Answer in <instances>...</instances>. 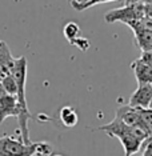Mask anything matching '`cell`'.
Here are the masks:
<instances>
[{
  "label": "cell",
  "instance_id": "cell-22",
  "mask_svg": "<svg viewBox=\"0 0 152 156\" xmlns=\"http://www.w3.org/2000/svg\"><path fill=\"white\" fill-rule=\"evenodd\" d=\"M148 108H151V109H152V99H151V103H150V107H148Z\"/></svg>",
  "mask_w": 152,
  "mask_h": 156
},
{
  "label": "cell",
  "instance_id": "cell-4",
  "mask_svg": "<svg viewBox=\"0 0 152 156\" xmlns=\"http://www.w3.org/2000/svg\"><path fill=\"white\" fill-rule=\"evenodd\" d=\"M152 99V84H139L131 95L128 104L133 108H148Z\"/></svg>",
  "mask_w": 152,
  "mask_h": 156
},
{
  "label": "cell",
  "instance_id": "cell-9",
  "mask_svg": "<svg viewBox=\"0 0 152 156\" xmlns=\"http://www.w3.org/2000/svg\"><path fill=\"white\" fill-rule=\"evenodd\" d=\"M131 68L139 84H152V66L144 63L141 59H136L131 64Z\"/></svg>",
  "mask_w": 152,
  "mask_h": 156
},
{
  "label": "cell",
  "instance_id": "cell-14",
  "mask_svg": "<svg viewBox=\"0 0 152 156\" xmlns=\"http://www.w3.org/2000/svg\"><path fill=\"white\" fill-rule=\"evenodd\" d=\"M54 148L47 141H36L35 143V156H52Z\"/></svg>",
  "mask_w": 152,
  "mask_h": 156
},
{
  "label": "cell",
  "instance_id": "cell-18",
  "mask_svg": "<svg viewBox=\"0 0 152 156\" xmlns=\"http://www.w3.org/2000/svg\"><path fill=\"white\" fill-rule=\"evenodd\" d=\"M140 59L143 60L144 63L152 66V49L151 51H147V52H141V58Z\"/></svg>",
  "mask_w": 152,
  "mask_h": 156
},
{
  "label": "cell",
  "instance_id": "cell-13",
  "mask_svg": "<svg viewBox=\"0 0 152 156\" xmlns=\"http://www.w3.org/2000/svg\"><path fill=\"white\" fill-rule=\"evenodd\" d=\"M127 26L132 31H148V32H152V19H150V17L133 20V22L127 23Z\"/></svg>",
  "mask_w": 152,
  "mask_h": 156
},
{
  "label": "cell",
  "instance_id": "cell-16",
  "mask_svg": "<svg viewBox=\"0 0 152 156\" xmlns=\"http://www.w3.org/2000/svg\"><path fill=\"white\" fill-rule=\"evenodd\" d=\"M140 119L144 124H147L150 128H152V109L151 108H139Z\"/></svg>",
  "mask_w": 152,
  "mask_h": 156
},
{
  "label": "cell",
  "instance_id": "cell-15",
  "mask_svg": "<svg viewBox=\"0 0 152 156\" xmlns=\"http://www.w3.org/2000/svg\"><path fill=\"white\" fill-rule=\"evenodd\" d=\"M0 81L3 83V87H4V90H5L7 94L12 95V96H16V95H17V83H16V80L12 77V75L7 76L5 79L0 80Z\"/></svg>",
  "mask_w": 152,
  "mask_h": 156
},
{
  "label": "cell",
  "instance_id": "cell-19",
  "mask_svg": "<svg viewBox=\"0 0 152 156\" xmlns=\"http://www.w3.org/2000/svg\"><path fill=\"white\" fill-rule=\"evenodd\" d=\"M146 17L152 19V3L151 4H146Z\"/></svg>",
  "mask_w": 152,
  "mask_h": 156
},
{
  "label": "cell",
  "instance_id": "cell-8",
  "mask_svg": "<svg viewBox=\"0 0 152 156\" xmlns=\"http://www.w3.org/2000/svg\"><path fill=\"white\" fill-rule=\"evenodd\" d=\"M116 119L122 120L124 124L127 126H136L141 122L140 119V113H139V108H133L131 107L129 104L127 105H120V107L116 109V115H115Z\"/></svg>",
  "mask_w": 152,
  "mask_h": 156
},
{
  "label": "cell",
  "instance_id": "cell-6",
  "mask_svg": "<svg viewBox=\"0 0 152 156\" xmlns=\"http://www.w3.org/2000/svg\"><path fill=\"white\" fill-rule=\"evenodd\" d=\"M19 115V103H17V98L12 96V95L7 94L5 96L0 99V126L9 116H15L17 118Z\"/></svg>",
  "mask_w": 152,
  "mask_h": 156
},
{
  "label": "cell",
  "instance_id": "cell-12",
  "mask_svg": "<svg viewBox=\"0 0 152 156\" xmlns=\"http://www.w3.org/2000/svg\"><path fill=\"white\" fill-rule=\"evenodd\" d=\"M63 35H64V37L68 40V43L69 44H72L79 39L80 36V27H79V24L75 23V22H69V23H67L64 28H63Z\"/></svg>",
  "mask_w": 152,
  "mask_h": 156
},
{
  "label": "cell",
  "instance_id": "cell-24",
  "mask_svg": "<svg viewBox=\"0 0 152 156\" xmlns=\"http://www.w3.org/2000/svg\"><path fill=\"white\" fill-rule=\"evenodd\" d=\"M0 41H2V40H0Z\"/></svg>",
  "mask_w": 152,
  "mask_h": 156
},
{
  "label": "cell",
  "instance_id": "cell-5",
  "mask_svg": "<svg viewBox=\"0 0 152 156\" xmlns=\"http://www.w3.org/2000/svg\"><path fill=\"white\" fill-rule=\"evenodd\" d=\"M13 64H15V58L12 56L7 43L2 40L0 41V80L11 75Z\"/></svg>",
  "mask_w": 152,
  "mask_h": 156
},
{
  "label": "cell",
  "instance_id": "cell-2",
  "mask_svg": "<svg viewBox=\"0 0 152 156\" xmlns=\"http://www.w3.org/2000/svg\"><path fill=\"white\" fill-rule=\"evenodd\" d=\"M143 17H146V4L140 2H135V0H129L122 8L108 11L104 16V20L107 23L122 22L127 24L129 22H133V20L143 19Z\"/></svg>",
  "mask_w": 152,
  "mask_h": 156
},
{
  "label": "cell",
  "instance_id": "cell-20",
  "mask_svg": "<svg viewBox=\"0 0 152 156\" xmlns=\"http://www.w3.org/2000/svg\"><path fill=\"white\" fill-rule=\"evenodd\" d=\"M5 95H7V92L4 90V87H3V83L0 81V99H2L3 96H5Z\"/></svg>",
  "mask_w": 152,
  "mask_h": 156
},
{
  "label": "cell",
  "instance_id": "cell-1",
  "mask_svg": "<svg viewBox=\"0 0 152 156\" xmlns=\"http://www.w3.org/2000/svg\"><path fill=\"white\" fill-rule=\"evenodd\" d=\"M12 77L17 83V103H19V129H20V137L26 144H31L32 141L30 139V131H28V122L31 120V112L27 105L26 99V81H27V59L26 56H20L15 59V64H13Z\"/></svg>",
  "mask_w": 152,
  "mask_h": 156
},
{
  "label": "cell",
  "instance_id": "cell-21",
  "mask_svg": "<svg viewBox=\"0 0 152 156\" xmlns=\"http://www.w3.org/2000/svg\"><path fill=\"white\" fill-rule=\"evenodd\" d=\"M135 2H140V3H144V4H151L152 0H135Z\"/></svg>",
  "mask_w": 152,
  "mask_h": 156
},
{
  "label": "cell",
  "instance_id": "cell-25",
  "mask_svg": "<svg viewBox=\"0 0 152 156\" xmlns=\"http://www.w3.org/2000/svg\"><path fill=\"white\" fill-rule=\"evenodd\" d=\"M0 156H2V155H0Z\"/></svg>",
  "mask_w": 152,
  "mask_h": 156
},
{
  "label": "cell",
  "instance_id": "cell-17",
  "mask_svg": "<svg viewBox=\"0 0 152 156\" xmlns=\"http://www.w3.org/2000/svg\"><path fill=\"white\" fill-rule=\"evenodd\" d=\"M73 45H76L80 51L84 52V51H87V49L90 48V41H88V39H86V37H79L75 43H73Z\"/></svg>",
  "mask_w": 152,
  "mask_h": 156
},
{
  "label": "cell",
  "instance_id": "cell-10",
  "mask_svg": "<svg viewBox=\"0 0 152 156\" xmlns=\"http://www.w3.org/2000/svg\"><path fill=\"white\" fill-rule=\"evenodd\" d=\"M59 118H60V122L63 123V126L68 127V128L75 127L77 124V122H79V116H77L75 108L68 107V105H65V107H63L60 109Z\"/></svg>",
  "mask_w": 152,
  "mask_h": 156
},
{
  "label": "cell",
  "instance_id": "cell-23",
  "mask_svg": "<svg viewBox=\"0 0 152 156\" xmlns=\"http://www.w3.org/2000/svg\"><path fill=\"white\" fill-rule=\"evenodd\" d=\"M55 156H63V155H55Z\"/></svg>",
  "mask_w": 152,
  "mask_h": 156
},
{
  "label": "cell",
  "instance_id": "cell-7",
  "mask_svg": "<svg viewBox=\"0 0 152 156\" xmlns=\"http://www.w3.org/2000/svg\"><path fill=\"white\" fill-rule=\"evenodd\" d=\"M118 139L120 140V143L123 145V150H124L125 156H132V155L137 154V152L141 150V147H143V143L133 135L132 127H131V129L128 132L118 136Z\"/></svg>",
  "mask_w": 152,
  "mask_h": 156
},
{
  "label": "cell",
  "instance_id": "cell-3",
  "mask_svg": "<svg viewBox=\"0 0 152 156\" xmlns=\"http://www.w3.org/2000/svg\"><path fill=\"white\" fill-rule=\"evenodd\" d=\"M0 155L2 156H35V143L26 144L23 139L12 136L0 137Z\"/></svg>",
  "mask_w": 152,
  "mask_h": 156
},
{
  "label": "cell",
  "instance_id": "cell-11",
  "mask_svg": "<svg viewBox=\"0 0 152 156\" xmlns=\"http://www.w3.org/2000/svg\"><path fill=\"white\" fill-rule=\"evenodd\" d=\"M135 41L141 52H147L152 49V32L148 31H132Z\"/></svg>",
  "mask_w": 152,
  "mask_h": 156
}]
</instances>
